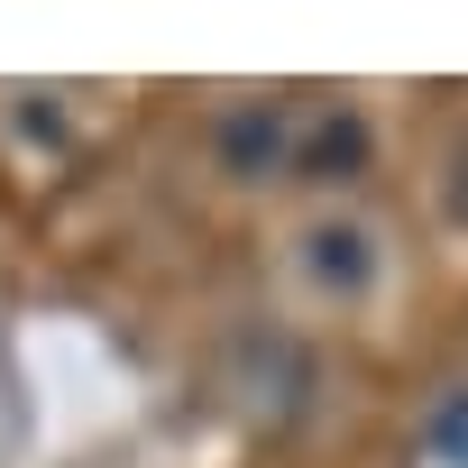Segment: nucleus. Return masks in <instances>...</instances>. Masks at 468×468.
Here are the masks:
<instances>
[{
  "label": "nucleus",
  "mask_w": 468,
  "mask_h": 468,
  "mask_svg": "<svg viewBox=\"0 0 468 468\" xmlns=\"http://www.w3.org/2000/svg\"><path fill=\"white\" fill-rule=\"evenodd\" d=\"M229 156H239V165H258V156H276V120H229Z\"/></svg>",
  "instance_id": "1"
}]
</instances>
